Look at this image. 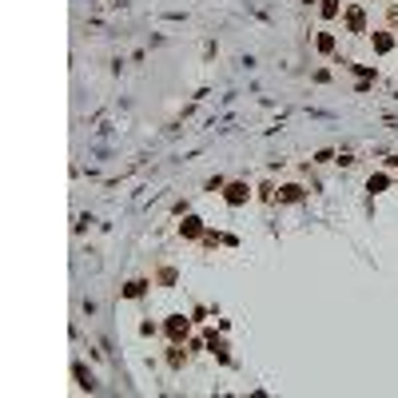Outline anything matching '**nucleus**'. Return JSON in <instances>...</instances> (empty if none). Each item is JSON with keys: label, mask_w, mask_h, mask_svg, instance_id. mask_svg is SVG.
Segmentation results:
<instances>
[{"label": "nucleus", "mask_w": 398, "mask_h": 398, "mask_svg": "<svg viewBox=\"0 0 398 398\" xmlns=\"http://www.w3.org/2000/svg\"><path fill=\"white\" fill-rule=\"evenodd\" d=\"M227 199H231V203H243V199H247V187H243V183H231V187H227Z\"/></svg>", "instance_id": "f257e3e1"}, {"label": "nucleus", "mask_w": 398, "mask_h": 398, "mask_svg": "<svg viewBox=\"0 0 398 398\" xmlns=\"http://www.w3.org/2000/svg\"><path fill=\"white\" fill-rule=\"evenodd\" d=\"M334 12H339V4H334V0H327V4H323V16H334Z\"/></svg>", "instance_id": "f03ea898"}]
</instances>
